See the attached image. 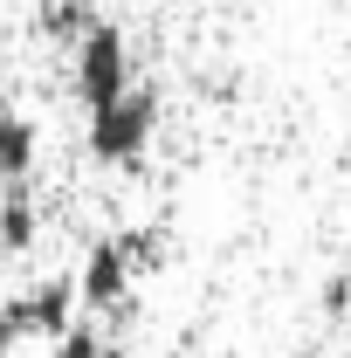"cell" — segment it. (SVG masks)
I'll use <instances>...</instances> for the list:
<instances>
[{
    "mask_svg": "<svg viewBox=\"0 0 351 358\" xmlns=\"http://www.w3.org/2000/svg\"><path fill=\"white\" fill-rule=\"evenodd\" d=\"M76 310H83V303H76V282H69V275H42V282H28V289L7 303V324H14V338H48V345H55V338L76 324Z\"/></svg>",
    "mask_w": 351,
    "mask_h": 358,
    "instance_id": "obj_4",
    "label": "cell"
},
{
    "mask_svg": "<svg viewBox=\"0 0 351 358\" xmlns=\"http://www.w3.org/2000/svg\"><path fill=\"white\" fill-rule=\"evenodd\" d=\"M124 90H131V42H124V28L89 21L76 35V96H83V110H103Z\"/></svg>",
    "mask_w": 351,
    "mask_h": 358,
    "instance_id": "obj_2",
    "label": "cell"
},
{
    "mask_svg": "<svg viewBox=\"0 0 351 358\" xmlns=\"http://www.w3.org/2000/svg\"><path fill=\"white\" fill-rule=\"evenodd\" d=\"M14 345H21V338H14V324H7V303H0V358H14Z\"/></svg>",
    "mask_w": 351,
    "mask_h": 358,
    "instance_id": "obj_8",
    "label": "cell"
},
{
    "mask_svg": "<svg viewBox=\"0 0 351 358\" xmlns=\"http://www.w3.org/2000/svg\"><path fill=\"white\" fill-rule=\"evenodd\" d=\"M152 131H159V90L131 83L124 96H110L103 110H89V159L96 166H138Z\"/></svg>",
    "mask_w": 351,
    "mask_h": 358,
    "instance_id": "obj_1",
    "label": "cell"
},
{
    "mask_svg": "<svg viewBox=\"0 0 351 358\" xmlns=\"http://www.w3.org/2000/svg\"><path fill=\"white\" fill-rule=\"evenodd\" d=\"M131 248H124V234H103V241H89L83 268H76V303L89 317L96 310H124L131 303Z\"/></svg>",
    "mask_w": 351,
    "mask_h": 358,
    "instance_id": "obj_3",
    "label": "cell"
},
{
    "mask_svg": "<svg viewBox=\"0 0 351 358\" xmlns=\"http://www.w3.org/2000/svg\"><path fill=\"white\" fill-rule=\"evenodd\" d=\"M35 159H42V131H35V117L0 110V186H28Z\"/></svg>",
    "mask_w": 351,
    "mask_h": 358,
    "instance_id": "obj_5",
    "label": "cell"
},
{
    "mask_svg": "<svg viewBox=\"0 0 351 358\" xmlns=\"http://www.w3.org/2000/svg\"><path fill=\"white\" fill-rule=\"evenodd\" d=\"M103 358H124V352H103Z\"/></svg>",
    "mask_w": 351,
    "mask_h": 358,
    "instance_id": "obj_9",
    "label": "cell"
},
{
    "mask_svg": "<svg viewBox=\"0 0 351 358\" xmlns=\"http://www.w3.org/2000/svg\"><path fill=\"white\" fill-rule=\"evenodd\" d=\"M345 331H351V317H345Z\"/></svg>",
    "mask_w": 351,
    "mask_h": 358,
    "instance_id": "obj_10",
    "label": "cell"
},
{
    "mask_svg": "<svg viewBox=\"0 0 351 358\" xmlns=\"http://www.w3.org/2000/svg\"><path fill=\"white\" fill-rule=\"evenodd\" d=\"M110 352V338L96 331V317H76L62 338H55V358H103Z\"/></svg>",
    "mask_w": 351,
    "mask_h": 358,
    "instance_id": "obj_7",
    "label": "cell"
},
{
    "mask_svg": "<svg viewBox=\"0 0 351 358\" xmlns=\"http://www.w3.org/2000/svg\"><path fill=\"white\" fill-rule=\"evenodd\" d=\"M42 241V207L28 200V186H7L0 193V255H28Z\"/></svg>",
    "mask_w": 351,
    "mask_h": 358,
    "instance_id": "obj_6",
    "label": "cell"
}]
</instances>
